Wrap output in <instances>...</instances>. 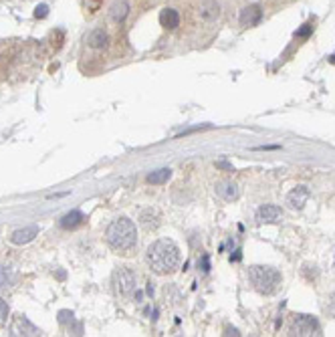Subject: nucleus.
Listing matches in <instances>:
<instances>
[{"mask_svg":"<svg viewBox=\"0 0 335 337\" xmlns=\"http://www.w3.org/2000/svg\"><path fill=\"white\" fill-rule=\"evenodd\" d=\"M216 194H218L222 200H226V202H234V200H238L240 190H238V186H236L234 182H220V184L216 186Z\"/></svg>","mask_w":335,"mask_h":337,"instance_id":"nucleus-10","label":"nucleus"},{"mask_svg":"<svg viewBox=\"0 0 335 337\" xmlns=\"http://www.w3.org/2000/svg\"><path fill=\"white\" fill-rule=\"evenodd\" d=\"M7 317H9V305H7V301L0 299V325L7 321Z\"/></svg>","mask_w":335,"mask_h":337,"instance_id":"nucleus-21","label":"nucleus"},{"mask_svg":"<svg viewBox=\"0 0 335 337\" xmlns=\"http://www.w3.org/2000/svg\"><path fill=\"white\" fill-rule=\"evenodd\" d=\"M127 13H129V5L123 3V0L115 3V5L111 7V11H109V15H111V19H113L115 23H121V21L127 17Z\"/></svg>","mask_w":335,"mask_h":337,"instance_id":"nucleus-17","label":"nucleus"},{"mask_svg":"<svg viewBox=\"0 0 335 337\" xmlns=\"http://www.w3.org/2000/svg\"><path fill=\"white\" fill-rule=\"evenodd\" d=\"M309 200V188L307 186H297L287 194V204L293 210H301Z\"/></svg>","mask_w":335,"mask_h":337,"instance_id":"nucleus-6","label":"nucleus"},{"mask_svg":"<svg viewBox=\"0 0 335 337\" xmlns=\"http://www.w3.org/2000/svg\"><path fill=\"white\" fill-rule=\"evenodd\" d=\"M105 238H107V244H109L113 250L127 255V252L133 250V246L137 244V230H135V224H133L129 218H117V220H113V222L107 226Z\"/></svg>","mask_w":335,"mask_h":337,"instance_id":"nucleus-2","label":"nucleus"},{"mask_svg":"<svg viewBox=\"0 0 335 337\" xmlns=\"http://www.w3.org/2000/svg\"><path fill=\"white\" fill-rule=\"evenodd\" d=\"M321 327L319 321L311 315H297L293 319V327H291V335H301V337H309V335H319Z\"/></svg>","mask_w":335,"mask_h":337,"instance_id":"nucleus-5","label":"nucleus"},{"mask_svg":"<svg viewBox=\"0 0 335 337\" xmlns=\"http://www.w3.org/2000/svg\"><path fill=\"white\" fill-rule=\"evenodd\" d=\"M198 17L206 23H214L218 21L220 17V5L216 3V0H202L200 7H198Z\"/></svg>","mask_w":335,"mask_h":337,"instance_id":"nucleus-8","label":"nucleus"},{"mask_svg":"<svg viewBox=\"0 0 335 337\" xmlns=\"http://www.w3.org/2000/svg\"><path fill=\"white\" fill-rule=\"evenodd\" d=\"M147 265L151 267L153 273L157 275H168L178 269L180 265V248L168 238L155 240L153 244H149L147 248Z\"/></svg>","mask_w":335,"mask_h":337,"instance_id":"nucleus-1","label":"nucleus"},{"mask_svg":"<svg viewBox=\"0 0 335 337\" xmlns=\"http://www.w3.org/2000/svg\"><path fill=\"white\" fill-rule=\"evenodd\" d=\"M329 313L335 315V291H333L331 297H329Z\"/></svg>","mask_w":335,"mask_h":337,"instance_id":"nucleus-24","label":"nucleus"},{"mask_svg":"<svg viewBox=\"0 0 335 337\" xmlns=\"http://www.w3.org/2000/svg\"><path fill=\"white\" fill-rule=\"evenodd\" d=\"M87 43H89L91 49H97V51H99V49H105V47H107L109 37H107V33H105L103 29H95V31L89 35Z\"/></svg>","mask_w":335,"mask_h":337,"instance_id":"nucleus-13","label":"nucleus"},{"mask_svg":"<svg viewBox=\"0 0 335 337\" xmlns=\"http://www.w3.org/2000/svg\"><path fill=\"white\" fill-rule=\"evenodd\" d=\"M261 19H263V11H261V7H257V5L244 7V9L240 11V17H238V21H240L242 27H257V25L261 23Z\"/></svg>","mask_w":335,"mask_h":337,"instance_id":"nucleus-9","label":"nucleus"},{"mask_svg":"<svg viewBox=\"0 0 335 337\" xmlns=\"http://www.w3.org/2000/svg\"><path fill=\"white\" fill-rule=\"evenodd\" d=\"M141 224H143L145 228H155V226H157V216H155V212L151 214V218H149V210L143 212V214H141Z\"/></svg>","mask_w":335,"mask_h":337,"instance_id":"nucleus-19","label":"nucleus"},{"mask_svg":"<svg viewBox=\"0 0 335 337\" xmlns=\"http://www.w3.org/2000/svg\"><path fill=\"white\" fill-rule=\"evenodd\" d=\"M47 15H49V7H47V5L37 7V13H35V17H37V19H45Z\"/></svg>","mask_w":335,"mask_h":337,"instance_id":"nucleus-22","label":"nucleus"},{"mask_svg":"<svg viewBox=\"0 0 335 337\" xmlns=\"http://www.w3.org/2000/svg\"><path fill=\"white\" fill-rule=\"evenodd\" d=\"M159 25H161L163 29H168V31H174L176 27H180V15H178V11H174V9H163V11L159 13Z\"/></svg>","mask_w":335,"mask_h":337,"instance_id":"nucleus-12","label":"nucleus"},{"mask_svg":"<svg viewBox=\"0 0 335 337\" xmlns=\"http://www.w3.org/2000/svg\"><path fill=\"white\" fill-rule=\"evenodd\" d=\"M83 220H85V216H83L79 210H73V212H69V214H65V216L61 218V226H63L65 230H69V228H77V226L83 224Z\"/></svg>","mask_w":335,"mask_h":337,"instance_id":"nucleus-14","label":"nucleus"},{"mask_svg":"<svg viewBox=\"0 0 335 337\" xmlns=\"http://www.w3.org/2000/svg\"><path fill=\"white\" fill-rule=\"evenodd\" d=\"M17 281V273L13 267L9 265H0V287L7 289V287H13Z\"/></svg>","mask_w":335,"mask_h":337,"instance_id":"nucleus-15","label":"nucleus"},{"mask_svg":"<svg viewBox=\"0 0 335 337\" xmlns=\"http://www.w3.org/2000/svg\"><path fill=\"white\" fill-rule=\"evenodd\" d=\"M283 216V210L275 204H265L257 210V222L259 224H271V222H279V218Z\"/></svg>","mask_w":335,"mask_h":337,"instance_id":"nucleus-7","label":"nucleus"},{"mask_svg":"<svg viewBox=\"0 0 335 337\" xmlns=\"http://www.w3.org/2000/svg\"><path fill=\"white\" fill-rule=\"evenodd\" d=\"M311 33H313V25L307 23V25H303V29H299V31L295 33V37H297V39H307Z\"/></svg>","mask_w":335,"mask_h":337,"instance_id":"nucleus-20","label":"nucleus"},{"mask_svg":"<svg viewBox=\"0 0 335 337\" xmlns=\"http://www.w3.org/2000/svg\"><path fill=\"white\" fill-rule=\"evenodd\" d=\"M248 279L261 295H271L281 285V273L273 267H261V265L250 267L248 269Z\"/></svg>","mask_w":335,"mask_h":337,"instance_id":"nucleus-3","label":"nucleus"},{"mask_svg":"<svg viewBox=\"0 0 335 337\" xmlns=\"http://www.w3.org/2000/svg\"><path fill=\"white\" fill-rule=\"evenodd\" d=\"M216 167H222V170H228V172H234V167L228 163V161H216Z\"/></svg>","mask_w":335,"mask_h":337,"instance_id":"nucleus-23","label":"nucleus"},{"mask_svg":"<svg viewBox=\"0 0 335 337\" xmlns=\"http://www.w3.org/2000/svg\"><path fill=\"white\" fill-rule=\"evenodd\" d=\"M17 329H19L21 335H41V331H39L27 317H23V315L17 319Z\"/></svg>","mask_w":335,"mask_h":337,"instance_id":"nucleus-18","label":"nucleus"},{"mask_svg":"<svg viewBox=\"0 0 335 337\" xmlns=\"http://www.w3.org/2000/svg\"><path fill=\"white\" fill-rule=\"evenodd\" d=\"M113 279H115V289H117L119 295H123V297L131 295V293L135 291V287H137V277H135V273H133L131 269H127V267L117 269L115 275H113Z\"/></svg>","mask_w":335,"mask_h":337,"instance_id":"nucleus-4","label":"nucleus"},{"mask_svg":"<svg viewBox=\"0 0 335 337\" xmlns=\"http://www.w3.org/2000/svg\"><path fill=\"white\" fill-rule=\"evenodd\" d=\"M37 234H39V226H25V228H19V230L13 232L11 242H13V244H27V242H31Z\"/></svg>","mask_w":335,"mask_h":337,"instance_id":"nucleus-11","label":"nucleus"},{"mask_svg":"<svg viewBox=\"0 0 335 337\" xmlns=\"http://www.w3.org/2000/svg\"><path fill=\"white\" fill-rule=\"evenodd\" d=\"M224 335H240V333H238V329H234V327H232V329H230V327H228V329H226V333H224Z\"/></svg>","mask_w":335,"mask_h":337,"instance_id":"nucleus-25","label":"nucleus"},{"mask_svg":"<svg viewBox=\"0 0 335 337\" xmlns=\"http://www.w3.org/2000/svg\"><path fill=\"white\" fill-rule=\"evenodd\" d=\"M170 178H172V170H170V167H161V170H155V172H151L147 176V182L153 184V186H157V184L168 182Z\"/></svg>","mask_w":335,"mask_h":337,"instance_id":"nucleus-16","label":"nucleus"}]
</instances>
